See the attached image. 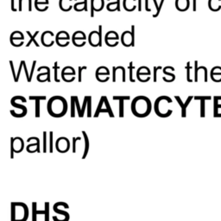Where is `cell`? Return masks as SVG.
Returning <instances> with one entry per match:
<instances>
[{
  "label": "cell",
  "instance_id": "43",
  "mask_svg": "<svg viewBox=\"0 0 221 221\" xmlns=\"http://www.w3.org/2000/svg\"><path fill=\"white\" fill-rule=\"evenodd\" d=\"M53 131L49 132V152H53Z\"/></svg>",
  "mask_w": 221,
  "mask_h": 221
},
{
  "label": "cell",
  "instance_id": "52",
  "mask_svg": "<svg viewBox=\"0 0 221 221\" xmlns=\"http://www.w3.org/2000/svg\"><path fill=\"white\" fill-rule=\"evenodd\" d=\"M194 1V6H193V9H194V11L196 10V0H193Z\"/></svg>",
  "mask_w": 221,
  "mask_h": 221
},
{
  "label": "cell",
  "instance_id": "42",
  "mask_svg": "<svg viewBox=\"0 0 221 221\" xmlns=\"http://www.w3.org/2000/svg\"><path fill=\"white\" fill-rule=\"evenodd\" d=\"M186 73H187V76H186V79H187V81L189 82H192L193 80L190 79V69L192 68L190 67V62H187V65L186 67Z\"/></svg>",
  "mask_w": 221,
  "mask_h": 221
},
{
  "label": "cell",
  "instance_id": "32",
  "mask_svg": "<svg viewBox=\"0 0 221 221\" xmlns=\"http://www.w3.org/2000/svg\"><path fill=\"white\" fill-rule=\"evenodd\" d=\"M75 100H74V96L71 97V117H75Z\"/></svg>",
  "mask_w": 221,
  "mask_h": 221
},
{
  "label": "cell",
  "instance_id": "13",
  "mask_svg": "<svg viewBox=\"0 0 221 221\" xmlns=\"http://www.w3.org/2000/svg\"><path fill=\"white\" fill-rule=\"evenodd\" d=\"M122 44L125 47H130L132 44V36H131V31H126L123 32L121 35Z\"/></svg>",
  "mask_w": 221,
  "mask_h": 221
},
{
  "label": "cell",
  "instance_id": "28",
  "mask_svg": "<svg viewBox=\"0 0 221 221\" xmlns=\"http://www.w3.org/2000/svg\"><path fill=\"white\" fill-rule=\"evenodd\" d=\"M153 3H154V5H155V6H156V13L152 15V17H153L154 18H157V17L159 16V14H160L161 10H162V7L163 4H164V0H161L160 5H158V4H157V1H156V0H153Z\"/></svg>",
  "mask_w": 221,
  "mask_h": 221
},
{
  "label": "cell",
  "instance_id": "10",
  "mask_svg": "<svg viewBox=\"0 0 221 221\" xmlns=\"http://www.w3.org/2000/svg\"><path fill=\"white\" fill-rule=\"evenodd\" d=\"M104 6V0H91V10H90V16L91 18L94 17V11L99 12L102 10Z\"/></svg>",
  "mask_w": 221,
  "mask_h": 221
},
{
  "label": "cell",
  "instance_id": "6",
  "mask_svg": "<svg viewBox=\"0 0 221 221\" xmlns=\"http://www.w3.org/2000/svg\"><path fill=\"white\" fill-rule=\"evenodd\" d=\"M18 147V153L23 151V147H24V144H23V141L21 137H11L10 138V157L13 158L14 157V153H16V150Z\"/></svg>",
  "mask_w": 221,
  "mask_h": 221
},
{
  "label": "cell",
  "instance_id": "22",
  "mask_svg": "<svg viewBox=\"0 0 221 221\" xmlns=\"http://www.w3.org/2000/svg\"><path fill=\"white\" fill-rule=\"evenodd\" d=\"M26 33H27V35H29V37H30V40H29V42H28V43L26 44V47L28 48V47H30L31 45V43H34L38 48V47H40V45L39 43H37V41H36V36H37V35L39 34V31H36L35 32V34H31V32L30 31H26Z\"/></svg>",
  "mask_w": 221,
  "mask_h": 221
},
{
  "label": "cell",
  "instance_id": "12",
  "mask_svg": "<svg viewBox=\"0 0 221 221\" xmlns=\"http://www.w3.org/2000/svg\"><path fill=\"white\" fill-rule=\"evenodd\" d=\"M110 74H111L110 70H109L106 67H100V68H98L97 70H96L95 77L98 80H100L101 76H103V77H104L105 79L109 80V79H110Z\"/></svg>",
  "mask_w": 221,
  "mask_h": 221
},
{
  "label": "cell",
  "instance_id": "44",
  "mask_svg": "<svg viewBox=\"0 0 221 221\" xmlns=\"http://www.w3.org/2000/svg\"><path fill=\"white\" fill-rule=\"evenodd\" d=\"M47 152V132H43V153Z\"/></svg>",
  "mask_w": 221,
  "mask_h": 221
},
{
  "label": "cell",
  "instance_id": "27",
  "mask_svg": "<svg viewBox=\"0 0 221 221\" xmlns=\"http://www.w3.org/2000/svg\"><path fill=\"white\" fill-rule=\"evenodd\" d=\"M36 202L32 203V221H36V216L38 214H46V211H37Z\"/></svg>",
  "mask_w": 221,
  "mask_h": 221
},
{
  "label": "cell",
  "instance_id": "15",
  "mask_svg": "<svg viewBox=\"0 0 221 221\" xmlns=\"http://www.w3.org/2000/svg\"><path fill=\"white\" fill-rule=\"evenodd\" d=\"M48 0H35V9L39 11H45L48 9Z\"/></svg>",
  "mask_w": 221,
  "mask_h": 221
},
{
  "label": "cell",
  "instance_id": "1",
  "mask_svg": "<svg viewBox=\"0 0 221 221\" xmlns=\"http://www.w3.org/2000/svg\"><path fill=\"white\" fill-rule=\"evenodd\" d=\"M131 111L136 117H147L151 112L150 100L145 96L136 97L131 103Z\"/></svg>",
  "mask_w": 221,
  "mask_h": 221
},
{
  "label": "cell",
  "instance_id": "29",
  "mask_svg": "<svg viewBox=\"0 0 221 221\" xmlns=\"http://www.w3.org/2000/svg\"><path fill=\"white\" fill-rule=\"evenodd\" d=\"M82 134L84 136V138H85V143H86V149H85V152L83 154L82 156V159H85L87 157V154H88V150H89V140H88V137H87V133L85 131H82Z\"/></svg>",
  "mask_w": 221,
  "mask_h": 221
},
{
  "label": "cell",
  "instance_id": "49",
  "mask_svg": "<svg viewBox=\"0 0 221 221\" xmlns=\"http://www.w3.org/2000/svg\"><path fill=\"white\" fill-rule=\"evenodd\" d=\"M144 1H145V10H146L147 11H151V9L149 8V0H144Z\"/></svg>",
  "mask_w": 221,
  "mask_h": 221
},
{
  "label": "cell",
  "instance_id": "11",
  "mask_svg": "<svg viewBox=\"0 0 221 221\" xmlns=\"http://www.w3.org/2000/svg\"><path fill=\"white\" fill-rule=\"evenodd\" d=\"M113 100L119 101V117H123L125 116V100H130V96H113Z\"/></svg>",
  "mask_w": 221,
  "mask_h": 221
},
{
  "label": "cell",
  "instance_id": "37",
  "mask_svg": "<svg viewBox=\"0 0 221 221\" xmlns=\"http://www.w3.org/2000/svg\"><path fill=\"white\" fill-rule=\"evenodd\" d=\"M74 100H75V104L77 107V112L79 113V117H82V113H81V109L80 107V103H79V99L77 96H74Z\"/></svg>",
  "mask_w": 221,
  "mask_h": 221
},
{
  "label": "cell",
  "instance_id": "23",
  "mask_svg": "<svg viewBox=\"0 0 221 221\" xmlns=\"http://www.w3.org/2000/svg\"><path fill=\"white\" fill-rule=\"evenodd\" d=\"M62 41H70L69 34L67 31H60L55 35V43Z\"/></svg>",
  "mask_w": 221,
  "mask_h": 221
},
{
  "label": "cell",
  "instance_id": "38",
  "mask_svg": "<svg viewBox=\"0 0 221 221\" xmlns=\"http://www.w3.org/2000/svg\"><path fill=\"white\" fill-rule=\"evenodd\" d=\"M28 2H29V11H31L32 10V7H31V0H28ZM23 0H19V3H18V10L19 11H22L23 10Z\"/></svg>",
  "mask_w": 221,
  "mask_h": 221
},
{
  "label": "cell",
  "instance_id": "14",
  "mask_svg": "<svg viewBox=\"0 0 221 221\" xmlns=\"http://www.w3.org/2000/svg\"><path fill=\"white\" fill-rule=\"evenodd\" d=\"M30 100H35V117H40V101L41 100H46V96H30Z\"/></svg>",
  "mask_w": 221,
  "mask_h": 221
},
{
  "label": "cell",
  "instance_id": "21",
  "mask_svg": "<svg viewBox=\"0 0 221 221\" xmlns=\"http://www.w3.org/2000/svg\"><path fill=\"white\" fill-rule=\"evenodd\" d=\"M75 1H77V0H75ZM74 9L76 11H82V10L87 11L88 10V9H87V0H81L80 2L75 3L74 5Z\"/></svg>",
  "mask_w": 221,
  "mask_h": 221
},
{
  "label": "cell",
  "instance_id": "51",
  "mask_svg": "<svg viewBox=\"0 0 221 221\" xmlns=\"http://www.w3.org/2000/svg\"><path fill=\"white\" fill-rule=\"evenodd\" d=\"M138 10H142V0H138Z\"/></svg>",
  "mask_w": 221,
  "mask_h": 221
},
{
  "label": "cell",
  "instance_id": "25",
  "mask_svg": "<svg viewBox=\"0 0 221 221\" xmlns=\"http://www.w3.org/2000/svg\"><path fill=\"white\" fill-rule=\"evenodd\" d=\"M175 100H177V102L179 103V104H180V106L182 107V117H186V106L188 105V103H189V102L191 101V100H192V97L190 96V97L187 99V100H186V102H185V104H183V103H182V100H181V99H180L178 96H175Z\"/></svg>",
  "mask_w": 221,
  "mask_h": 221
},
{
  "label": "cell",
  "instance_id": "26",
  "mask_svg": "<svg viewBox=\"0 0 221 221\" xmlns=\"http://www.w3.org/2000/svg\"><path fill=\"white\" fill-rule=\"evenodd\" d=\"M137 0H124V9L127 11H133L137 8L136 5H131V3H136Z\"/></svg>",
  "mask_w": 221,
  "mask_h": 221
},
{
  "label": "cell",
  "instance_id": "16",
  "mask_svg": "<svg viewBox=\"0 0 221 221\" xmlns=\"http://www.w3.org/2000/svg\"><path fill=\"white\" fill-rule=\"evenodd\" d=\"M61 145L62 147V149H61V153H66L69 149L70 147V143L69 141L66 137H60L56 141V146H60Z\"/></svg>",
  "mask_w": 221,
  "mask_h": 221
},
{
  "label": "cell",
  "instance_id": "18",
  "mask_svg": "<svg viewBox=\"0 0 221 221\" xmlns=\"http://www.w3.org/2000/svg\"><path fill=\"white\" fill-rule=\"evenodd\" d=\"M73 2V0H60L59 1V6H60V9L62 11H69L72 10V8H74V6L71 5V3Z\"/></svg>",
  "mask_w": 221,
  "mask_h": 221
},
{
  "label": "cell",
  "instance_id": "9",
  "mask_svg": "<svg viewBox=\"0 0 221 221\" xmlns=\"http://www.w3.org/2000/svg\"><path fill=\"white\" fill-rule=\"evenodd\" d=\"M55 35L52 31H44L41 36L42 43L43 44L45 47H51L53 46V44L55 43V41L52 40L53 37H55Z\"/></svg>",
  "mask_w": 221,
  "mask_h": 221
},
{
  "label": "cell",
  "instance_id": "33",
  "mask_svg": "<svg viewBox=\"0 0 221 221\" xmlns=\"http://www.w3.org/2000/svg\"><path fill=\"white\" fill-rule=\"evenodd\" d=\"M133 69H134V66H133V62L130 61V64H129V70H130V80L132 83L135 82V80L133 78Z\"/></svg>",
  "mask_w": 221,
  "mask_h": 221
},
{
  "label": "cell",
  "instance_id": "3",
  "mask_svg": "<svg viewBox=\"0 0 221 221\" xmlns=\"http://www.w3.org/2000/svg\"><path fill=\"white\" fill-rule=\"evenodd\" d=\"M169 98V97L168 96H161L158 99H156L154 109H155V112L157 116L161 117H168L172 114V112H167L164 109V104Z\"/></svg>",
  "mask_w": 221,
  "mask_h": 221
},
{
  "label": "cell",
  "instance_id": "7",
  "mask_svg": "<svg viewBox=\"0 0 221 221\" xmlns=\"http://www.w3.org/2000/svg\"><path fill=\"white\" fill-rule=\"evenodd\" d=\"M87 35L83 31H76L73 34L72 36V42L74 46L76 47H83L86 44Z\"/></svg>",
  "mask_w": 221,
  "mask_h": 221
},
{
  "label": "cell",
  "instance_id": "20",
  "mask_svg": "<svg viewBox=\"0 0 221 221\" xmlns=\"http://www.w3.org/2000/svg\"><path fill=\"white\" fill-rule=\"evenodd\" d=\"M75 75H76V72H75L74 68H72V67H65L62 69V71H61V78H62V80H64L67 76L75 77Z\"/></svg>",
  "mask_w": 221,
  "mask_h": 221
},
{
  "label": "cell",
  "instance_id": "36",
  "mask_svg": "<svg viewBox=\"0 0 221 221\" xmlns=\"http://www.w3.org/2000/svg\"><path fill=\"white\" fill-rule=\"evenodd\" d=\"M91 96H86L85 97V100H84V104H83L82 107H81V113H82V117L84 116V112H85V108H86V105L88 104V101L91 100Z\"/></svg>",
  "mask_w": 221,
  "mask_h": 221
},
{
  "label": "cell",
  "instance_id": "35",
  "mask_svg": "<svg viewBox=\"0 0 221 221\" xmlns=\"http://www.w3.org/2000/svg\"><path fill=\"white\" fill-rule=\"evenodd\" d=\"M162 68V67H154V69H153V81L154 82L157 81V72Z\"/></svg>",
  "mask_w": 221,
  "mask_h": 221
},
{
  "label": "cell",
  "instance_id": "5",
  "mask_svg": "<svg viewBox=\"0 0 221 221\" xmlns=\"http://www.w3.org/2000/svg\"><path fill=\"white\" fill-rule=\"evenodd\" d=\"M102 38V25H99V31H93L90 32L88 35V43L92 47H101Z\"/></svg>",
  "mask_w": 221,
  "mask_h": 221
},
{
  "label": "cell",
  "instance_id": "17",
  "mask_svg": "<svg viewBox=\"0 0 221 221\" xmlns=\"http://www.w3.org/2000/svg\"><path fill=\"white\" fill-rule=\"evenodd\" d=\"M175 7L180 11H185L189 8V0H176Z\"/></svg>",
  "mask_w": 221,
  "mask_h": 221
},
{
  "label": "cell",
  "instance_id": "41",
  "mask_svg": "<svg viewBox=\"0 0 221 221\" xmlns=\"http://www.w3.org/2000/svg\"><path fill=\"white\" fill-rule=\"evenodd\" d=\"M45 211H46L45 221H49V216H48V213H49V203L48 202L45 203Z\"/></svg>",
  "mask_w": 221,
  "mask_h": 221
},
{
  "label": "cell",
  "instance_id": "40",
  "mask_svg": "<svg viewBox=\"0 0 221 221\" xmlns=\"http://www.w3.org/2000/svg\"><path fill=\"white\" fill-rule=\"evenodd\" d=\"M195 100H201V116L203 117L204 115H205V111H204V109H205V98H199V97H195L194 98Z\"/></svg>",
  "mask_w": 221,
  "mask_h": 221
},
{
  "label": "cell",
  "instance_id": "2",
  "mask_svg": "<svg viewBox=\"0 0 221 221\" xmlns=\"http://www.w3.org/2000/svg\"><path fill=\"white\" fill-rule=\"evenodd\" d=\"M68 111V104L64 98L61 96H54L48 102V113L55 117L64 116Z\"/></svg>",
  "mask_w": 221,
  "mask_h": 221
},
{
  "label": "cell",
  "instance_id": "50",
  "mask_svg": "<svg viewBox=\"0 0 221 221\" xmlns=\"http://www.w3.org/2000/svg\"><path fill=\"white\" fill-rule=\"evenodd\" d=\"M11 10L17 11V9L15 8V0H11Z\"/></svg>",
  "mask_w": 221,
  "mask_h": 221
},
{
  "label": "cell",
  "instance_id": "34",
  "mask_svg": "<svg viewBox=\"0 0 221 221\" xmlns=\"http://www.w3.org/2000/svg\"><path fill=\"white\" fill-rule=\"evenodd\" d=\"M87 68V66H84V67H81L80 66L79 67V74H78V81L79 82H81L82 81V72L84 70H86Z\"/></svg>",
  "mask_w": 221,
  "mask_h": 221
},
{
  "label": "cell",
  "instance_id": "24",
  "mask_svg": "<svg viewBox=\"0 0 221 221\" xmlns=\"http://www.w3.org/2000/svg\"><path fill=\"white\" fill-rule=\"evenodd\" d=\"M119 36L116 31H108L104 35V43L111 42V41H118Z\"/></svg>",
  "mask_w": 221,
  "mask_h": 221
},
{
  "label": "cell",
  "instance_id": "45",
  "mask_svg": "<svg viewBox=\"0 0 221 221\" xmlns=\"http://www.w3.org/2000/svg\"><path fill=\"white\" fill-rule=\"evenodd\" d=\"M131 36H132V44L131 47L135 46V25H131Z\"/></svg>",
  "mask_w": 221,
  "mask_h": 221
},
{
  "label": "cell",
  "instance_id": "46",
  "mask_svg": "<svg viewBox=\"0 0 221 221\" xmlns=\"http://www.w3.org/2000/svg\"><path fill=\"white\" fill-rule=\"evenodd\" d=\"M80 139V137H73V153L76 152V141H79Z\"/></svg>",
  "mask_w": 221,
  "mask_h": 221
},
{
  "label": "cell",
  "instance_id": "31",
  "mask_svg": "<svg viewBox=\"0 0 221 221\" xmlns=\"http://www.w3.org/2000/svg\"><path fill=\"white\" fill-rule=\"evenodd\" d=\"M54 69H55V76H54V77H55V80L57 83L61 82V80L58 78V70L60 69V67L58 65V62H57V61H55V64H54Z\"/></svg>",
  "mask_w": 221,
  "mask_h": 221
},
{
  "label": "cell",
  "instance_id": "39",
  "mask_svg": "<svg viewBox=\"0 0 221 221\" xmlns=\"http://www.w3.org/2000/svg\"><path fill=\"white\" fill-rule=\"evenodd\" d=\"M23 68H24V72H25V75H26L27 80H28V82H31V74H29V72H28V69H27L26 62H25V61H23Z\"/></svg>",
  "mask_w": 221,
  "mask_h": 221
},
{
  "label": "cell",
  "instance_id": "19",
  "mask_svg": "<svg viewBox=\"0 0 221 221\" xmlns=\"http://www.w3.org/2000/svg\"><path fill=\"white\" fill-rule=\"evenodd\" d=\"M151 75V71L150 69L147 68V67H140L138 69H137V80H140V78L142 76H146V77H149Z\"/></svg>",
  "mask_w": 221,
  "mask_h": 221
},
{
  "label": "cell",
  "instance_id": "48",
  "mask_svg": "<svg viewBox=\"0 0 221 221\" xmlns=\"http://www.w3.org/2000/svg\"><path fill=\"white\" fill-rule=\"evenodd\" d=\"M23 68V63L20 61V65H19V69H18V74H17V80H16V81L15 82H18V80L20 78V74H21V70Z\"/></svg>",
  "mask_w": 221,
  "mask_h": 221
},
{
  "label": "cell",
  "instance_id": "8",
  "mask_svg": "<svg viewBox=\"0 0 221 221\" xmlns=\"http://www.w3.org/2000/svg\"><path fill=\"white\" fill-rule=\"evenodd\" d=\"M10 43H11L12 46L18 48V43H18L19 46L21 47L22 45H23L24 35H23V34L22 32H20V31H14V32L11 33L10 37Z\"/></svg>",
  "mask_w": 221,
  "mask_h": 221
},
{
  "label": "cell",
  "instance_id": "47",
  "mask_svg": "<svg viewBox=\"0 0 221 221\" xmlns=\"http://www.w3.org/2000/svg\"><path fill=\"white\" fill-rule=\"evenodd\" d=\"M10 68H11V71H12V75H13L14 80L16 81V80H17V75H16V74H15V70H14L13 61H10Z\"/></svg>",
  "mask_w": 221,
  "mask_h": 221
},
{
  "label": "cell",
  "instance_id": "4",
  "mask_svg": "<svg viewBox=\"0 0 221 221\" xmlns=\"http://www.w3.org/2000/svg\"><path fill=\"white\" fill-rule=\"evenodd\" d=\"M100 113H108L110 117H114V114H113V111H112V107L109 104L108 100L105 96H102L100 98V102H99V105L97 107L95 114H94V117H98Z\"/></svg>",
  "mask_w": 221,
  "mask_h": 221
},
{
  "label": "cell",
  "instance_id": "30",
  "mask_svg": "<svg viewBox=\"0 0 221 221\" xmlns=\"http://www.w3.org/2000/svg\"><path fill=\"white\" fill-rule=\"evenodd\" d=\"M169 66H168V67H165V68H162V73H163V74H164V75H167V76L170 77L171 80H172V81H174V80H175V75H174V74L169 73Z\"/></svg>",
  "mask_w": 221,
  "mask_h": 221
}]
</instances>
